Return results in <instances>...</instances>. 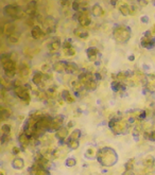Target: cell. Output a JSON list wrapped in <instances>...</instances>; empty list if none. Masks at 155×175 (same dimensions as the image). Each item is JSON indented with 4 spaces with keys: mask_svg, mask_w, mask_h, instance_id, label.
I'll list each match as a JSON object with an SVG mask.
<instances>
[{
    "mask_svg": "<svg viewBox=\"0 0 155 175\" xmlns=\"http://www.w3.org/2000/svg\"><path fill=\"white\" fill-rule=\"evenodd\" d=\"M96 158L101 166L106 168L115 166L117 164L118 159H119L117 152L110 147H104L102 149L98 150Z\"/></svg>",
    "mask_w": 155,
    "mask_h": 175,
    "instance_id": "6da1fadb",
    "label": "cell"
},
{
    "mask_svg": "<svg viewBox=\"0 0 155 175\" xmlns=\"http://www.w3.org/2000/svg\"><path fill=\"white\" fill-rule=\"evenodd\" d=\"M132 35V31L127 26H117L113 31V36L116 42L120 44H125L129 42Z\"/></svg>",
    "mask_w": 155,
    "mask_h": 175,
    "instance_id": "7a4b0ae2",
    "label": "cell"
},
{
    "mask_svg": "<svg viewBox=\"0 0 155 175\" xmlns=\"http://www.w3.org/2000/svg\"><path fill=\"white\" fill-rule=\"evenodd\" d=\"M108 127L112 130V132L115 135H121V134H125L128 132V130H129V123H128V121L113 118L108 122Z\"/></svg>",
    "mask_w": 155,
    "mask_h": 175,
    "instance_id": "3957f363",
    "label": "cell"
},
{
    "mask_svg": "<svg viewBox=\"0 0 155 175\" xmlns=\"http://www.w3.org/2000/svg\"><path fill=\"white\" fill-rule=\"evenodd\" d=\"M2 67H3L4 73H6V77H9V79H13L16 74V64L13 60H9L8 62L3 63L2 64Z\"/></svg>",
    "mask_w": 155,
    "mask_h": 175,
    "instance_id": "277c9868",
    "label": "cell"
},
{
    "mask_svg": "<svg viewBox=\"0 0 155 175\" xmlns=\"http://www.w3.org/2000/svg\"><path fill=\"white\" fill-rule=\"evenodd\" d=\"M20 8L16 4H8L4 6L3 13L6 17H11V18H17L19 17V13H20Z\"/></svg>",
    "mask_w": 155,
    "mask_h": 175,
    "instance_id": "5b68a950",
    "label": "cell"
},
{
    "mask_svg": "<svg viewBox=\"0 0 155 175\" xmlns=\"http://www.w3.org/2000/svg\"><path fill=\"white\" fill-rule=\"evenodd\" d=\"M14 91H15L16 96H17L20 100H23V102H26V103L30 102V99H31L30 94H29V90H27L25 87H23V85L20 87H15Z\"/></svg>",
    "mask_w": 155,
    "mask_h": 175,
    "instance_id": "8992f818",
    "label": "cell"
},
{
    "mask_svg": "<svg viewBox=\"0 0 155 175\" xmlns=\"http://www.w3.org/2000/svg\"><path fill=\"white\" fill-rule=\"evenodd\" d=\"M78 23H79L80 27L86 28V27H88L91 23V19L86 12H81V14L78 16Z\"/></svg>",
    "mask_w": 155,
    "mask_h": 175,
    "instance_id": "52a82bcc",
    "label": "cell"
},
{
    "mask_svg": "<svg viewBox=\"0 0 155 175\" xmlns=\"http://www.w3.org/2000/svg\"><path fill=\"white\" fill-rule=\"evenodd\" d=\"M66 66L67 62H65V60H57L52 65V69L55 72H57V73H66Z\"/></svg>",
    "mask_w": 155,
    "mask_h": 175,
    "instance_id": "ba28073f",
    "label": "cell"
},
{
    "mask_svg": "<svg viewBox=\"0 0 155 175\" xmlns=\"http://www.w3.org/2000/svg\"><path fill=\"white\" fill-rule=\"evenodd\" d=\"M99 53H100V51H99V49H97L96 47H89L88 49L86 50V55L87 57H88V60H90V62H95V60H97V57H98Z\"/></svg>",
    "mask_w": 155,
    "mask_h": 175,
    "instance_id": "9c48e42d",
    "label": "cell"
},
{
    "mask_svg": "<svg viewBox=\"0 0 155 175\" xmlns=\"http://www.w3.org/2000/svg\"><path fill=\"white\" fill-rule=\"evenodd\" d=\"M69 135V128L62 126L61 128L55 132V138H57L59 140H65L67 138V136Z\"/></svg>",
    "mask_w": 155,
    "mask_h": 175,
    "instance_id": "30bf717a",
    "label": "cell"
},
{
    "mask_svg": "<svg viewBox=\"0 0 155 175\" xmlns=\"http://www.w3.org/2000/svg\"><path fill=\"white\" fill-rule=\"evenodd\" d=\"M73 34L77 36V37L81 38V40H86V38H88V36H89L88 31H87L85 28H82V27L74 29Z\"/></svg>",
    "mask_w": 155,
    "mask_h": 175,
    "instance_id": "8fae6325",
    "label": "cell"
},
{
    "mask_svg": "<svg viewBox=\"0 0 155 175\" xmlns=\"http://www.w3.org/2000/svg\"><path fill=\"white\" fill-rule=\"evenodd\" d=\"M140 44L144 48H147V49H152V48L155 47V38L151 37V38H148V37H142L141 40H140Z\"/></svg>",
    "mask_w": 155,
    "mask_h": 175,
    "instance_id": "7c38bea8",
    "label": "cell"
},
{
    "mask_svg": "<svg viewBox=\"0 0 155 175\" xmlns=\"http://www.w3.org/2000/svg\"><path fill=\"white\" fill-rule=\"evenodd\" d=\"M30 138L26 135L25 133H21L20 135L18 136V142H19V145L21 147V150H26V148L29 145L30 143Z\"/></svg>",
    "mask_w": 155,
    "mask_h": 175,
    "instance_id": "4fadbf2b",
    "label": "cell"
},
{
    "mask_svg": "<svg viewBox=\"0 0 155 175\" xmlns=\"http://www.w3.org/2000/svg\"><path fill=\"white\" fill-rule=\"evenodd\" d=\"M12 167L15 170H23L25 168V160L21 157L16 156L15 158L12 160Z\"/></svg>",
    "mask_w": 155,
    "mask_h": 175,
    "instance_id": "5bb4252c",
    "label": "cell"
},
{
    "mask_svg": "<svg viewBox=\"0 0 155 175\" xmlns=\"http://www.w3.org/2000/svg\"><path fill=\"white\" fill-rule=\"evenodd\" d=\"M31 35L34 40H40L44 36V32L40 26H34L31 29Z\"/></svg>",
    "mask_w": 155,
    "mask_h": 175,
    "instance_id": "9a60e30c",
    "label": "cell"
},
{
    "mask_svg": "<svg viewBox=\"0 0 155 175\" xmlns=\"http://www.w3.org/2000/svg\"><path fill=\"white\" fill-rule=\"evenodd\" d=\"M44 74L40 73V72H35L34 74H33V77H32V82L33 84L36 85V86L40 87L44 85Z\"/></svg>",
    "mask_w": 155,
    "mask_h": 175,
    "instance_id": "2e32d148",
    "label": "cell"
},
{
    "mask_svg": "<svg viewBox=\"0 0 155 175\" xmlns=\"http://www.w3.org/2000/svg\"><path fill=\"white\" fill-rule=\"evenodd\" d=\"M90 13H91V15H93L94 17H100L103 14L102 6H101L99 3L94 4V6H91V9H90Z\"/></svg>",
    "mask_w": 155,
    "mask_h": 175,
    "instance_id": "e0dca14e",
    "label": "cell"
},
{
    "mask_svg": "<svg viewBox=\"0 0 155 175\" xmlns=\"http://www.w3.org/2000/svg\"><path fill=\"white\" fill-rule=\"evenodd\" d=\"M79 71V66L77 64L72 62H67V66H66V73L68 74H73L76 72Z\"/></svg>",
    "mask_w": 155,
    "mask_h": 175,
    "instance_id": "ac0fdd59",
    "label": "cell"
},
{
    "mask_svg": "<svg viewBox=\"0 0 155 175\" xmlns=\"http://www.w3.org/2000/svg\"><path fill=\"white\" fill-rule=\"evenodd\" d=\"M61 96H62L63 100H64L65 102H68V103H73V102L76 101V99L71 96L70 91L67 90V89H64V90L62 91V94H61Z\"/></svg>",
    "mask_w": 155,
    "mask_h": 175,
    "instance_id": "d6986e66",
    "label": "cell"
},
{
    "mask_svg": "<svg viewBox=\"0 0 155 175\" xmlns=\"http://www.w3.org/2000/svg\"><path fill=\"white\" fill-rule=\"evenodd\" d=\"M15 30H16V27L14 23H6V26H4V28H3V32L6 35H8V36H11V35H13L14 32H15Z\"/></svg>",
    "mask_w": 155,
    "mask_h": 175,
    "instance_id": "ffe728a7",
    "label": "cell"
},
{
    "mask_svg": "<svg viewBox=\"0 0 155 175\" xmlns=\"http://www.w3.org/2000/svg\"><path fill=\"white\" fill-rule=\"evenodd\" d=\"M18 72L20 74L21 77H28V74L30 73V68L28 67V65L23 63V64L19 66L18 68Z\"/></svg>",
    "mask_w": 155,
    "mask_h": 175,
    "instance_id": "44dd1931",
    "label": "cell"
},
{
    "mask_svg": "<svg viewBox=\"0 0 155 175\" xmlns=\"http://www.w3.org/2000/svg\"><path fill=\"white\" fill-rule=\"evenodd\" d=\"M97 86H98V83H97V81L94 79V80H90L88 83H86L85 85H84L83 88L87 91H94L97 89Z\"/></svg>",
    "mask_w": 155,
    "mask_h": 175,
    "instance_id": "7402d4cb",
    "label": "cell"
},
{
    "mask_svg": "<svg viewBox=\"0 0 155 175\" xmlns=\"http://www.w3.org/2000/svg\"><path fill=\"white\" fill-rule=\"evenodd\" d=\"M61 48H62V43H61L60 40H55L51 42V44L49 45V50L51 51V52H57V51H59Z\"/></svg>",
    "mask_w": 155,
    "mask_h": 175,
    "instance_id": "603a6c76",
    "label": "cell"
},
{
    "mask_svg": "<svg viewBox=\"0 0 155 175\" xmlns=\"http://www.w3.org/2000/svg\"><path fill=\"white\" fill-rule=\"evenodd\" d=\"M112 89L114 91H116V92H118V91H121V90H123V89H125V86L123 85L122 83H121L120 81H114L112 82Z\"/></svg>",
    "mask_w": 155,
    "mask_h": 175,
    "instance_id": "cb8c5ba5",
    "label": "cell"
},
{
    "mask_svg": "<svg viewBox=\"0 0 155 175\" xmlns=\"http://www.w3.org/2000/svg\"><path fill=\"white\" fill-rule=\"evenodd\" d=\"M34 175H51L49 169H46V168H40L35 165L34 168Z\"/></svg>",
    "mask_w": 155,
    "mask_h": 175,
    "instance_id": "d4e9b609",
    "label": "cell"
},
{
    "mask_svg": "<svg viewBox=\"0 0 155 175\" xmlns=\"http://www.w3.org/2000/svg\"><path fill=\"white\" fill-rule=\"evenodd\" d=\"M119 11H120L121 15H123V16H129V15H131L130 6H129V4H127V3L121 4V6H119Z\"/></svg>",
    "mask_w": 155,
    "mask_h": 175,
    "instance_id": "484cf974",
    "label": "cell"
},
{
    "mask_svg": "<svg viewBox=\"0 0 155 175\" xmlns=\"http://www.w3.org/2000/svg\"><path fill=\"white\" fill-rule=\"evenodd\" d=\"M154 164H155V158L153 156H151V155H148L146 158L144 159V165L148 168L153 167Z\"/></svg>",
    "mask_w": 155,
    "mask_h": 175,
    "instance_id": "4316f807",
    "label": "cell"
},
{
    "mask_svg": "<svg viewBox=\"0 0 155 175\" xmlns=\"http://www.w3.org/2000/svg\"><path fill=\"white\" fill-rule=\"evenodd\" d=\"M10 116H11V111H10L9 109L0 107V119H1V120H6Z\"/></svg>",
    "mask_w": 155,
    "mask_h": 175,
    "instance_id": "83f0119b",
    "label": "cell"
},
{
    "mask_svg": "<svg viewBox=\"0 0 155 175\" xmlns=\"http://www.w3.org/2000/svg\"><path fill=\"white\" fill-rule=\"evenodd\" d=\"M66 143L69 147L70 150H77V149H79V147H80L79 140H67Z\"/></svg>",
    "mask_w": 155,
    "mask_h": 175,
    "instance_id": "f1b7e54d",
    "label": "cell"
},
{
    "mask_svg": "<svg viewBox=\"0 0 155 175\" xmlns=\"http://www.w3.org/2000/svg\"><path fill=\"white\" fill-rule=\"evenodd\" d=\"M81 131L80 130H74L73 132L69 135V139L68 140H79L81 137Z\"/></svg>",
    "mask_w": 155,
    "mask_h": 175,
    "instance_id": "f546056e",
    "label": "cell"
},
{
    "mask_svg": "<svg viewBox=\"0 0 155 175\" xmlns=\"http://www.w3.org/2000/svg\"><path fill=\"white\" fill-rule=\"evenodd\" d=\"M86 157L87 158H95V157H97V152L96 150L94 149V148H88V149L86 150V153H85Z\"/></svg>",
    "mask_w": 155,
    "mask_h": 175,
    "instance_id": "4dcf8cb0",
    "label": "cell"
},
{
    "mask_svg": "<svg viewBox=\"0 0 155 175\" xmlns=\"http://www.w3.org/2000/svg\"><path fill=\"white\" fill-rule=\"evenodd\" d=\"M77 158H74V157H69V158H67L65 160V166L68 167V168H72L74 167L77 165Z\"/></svg>",
    "mask_w": 155,
    "mask_h": 175,
    "instance_id": "1f68e13d",
    "label": "cell"
},
{
    "mask_svg": "<svg viewBox=\"0 0 155 175\" xmlns=\"http://www.w3.org/2000/svg\"><path fill=\"white\" fill-rule=\"evenodd\" d=\"M71 86L76 91H79L83 88V86H82L81 82H80L79 80H73V81H71Z\"/></svg>",
    "mask_w": 155,
    "mask_h": 175,
    "instance_id": "d6a6232c",
    "label": "cell"
},
{
    "mask_svg": "<svg viewBox=\"0 0 155 175\" xmlns=\"http://www.w3.org/2000/svg\"><path fill=\"white\" fill-rule=\"evenodd\" d=\"M1 132L4 135H10V133H11V125L8 124V123L3 124L1 126Z\"/></svg>",
    "mask_w": 155,
    "mask_h": 175,
    "instance_id": "836d02e7",
    "label": "cell"
},
{
    "mask_svg": "<svg viewBox=\"0 0 155 175\" xmlns=\"http://www.w3.org/2000/svg\"><path fill=\"white\" fill-rule=\"evenodd\" d=\"M125 171H133V168H134V159H130L127 164L124 165Z\"/></svg>",
    "mask_w": 155,
    "mask_h": 175,
    "instance_id": "e575fe53",
    "label": "cell"
},
{
    "mask_svg": "<svg viewBox=\"0 0 155 175\" xmlns=\"http://www.w3.org/2000/svg\"><path fill=\"white\" fill-rule=\"evenodd\" d=\"M45 23L47 25L48 28H53V23H54V18L52 16H48L47 18L45 19Z\"/></svg>",
    "mask_w": 155,
    "mask_h": 175,
    "instance_id": "d590c367",
    "label": "cell"
},
{
    "mask_svg": "<svg viewBox=\"0 0 155 175\" xmlns=\"http://www.w3.org/2000/svg\"><path fill=\"white\" fill-rule=\"evenodd\" d=\"M62 48H63V50H64V51L71 49V48H72L71 42H70V40H65V42L62 44Z\"/></svg>",
    "mask_w": 155,
    "mask_h": 175,
    "instance_id": "8d00e7d4",
    "label": "cell"
},
{
    "mask_svg": "<svg viewBox=\"0 0 155 175\" xmlns=\"http://www.w3.org/2000/svg\"><path fill=\"white\" fill-rule=\"evenodd\" d=\"M65 52V55L66 56H73V55H76V49H74L73 47L71 48V49H69V50H66V51H64Z\"/></svg>",
    "mask_w": 155,
    "mask_h": 175,
    "instance_id": "74e56055",
    "label": "cell"
},
{
    "mask_svg": "<svg viewBox=\"0 0 155 175\" xmlns=\"http://www.w3.org/2000/svg\"><path fill=\"white\" fill-rule=\"evenodd\" d=\"M8 40H9V42L10 43H12V44H16L19 40V37L18 36H16V35H11V36H9L8 37Z\"/></svg>",
    "mask_w": 155,
    "mask_h": 175,
    "instance_id": "f35d334b",
    "label": "cell"
},
{
    "mask_svg": "<svg viewBox=\"0 0 155 175\" xmlns=\"http://www.w3.org/2000/svg\"><path fill=\"white\" fill-rule=\"evenodd\" d=\"M0 85H1L2 87H4V88H8L10 86L9 82L6 81V79H4V77H0Z\"/></svg>",
    "mask_w": 155,
    "mask_h": 175,
    "instance_id": "ab89813d",
    "label": "cell"
},
{
    "mask_svg": "<svg viewBox=\"0 0 155 175\" xmlns=\"http://www.w3.org/2000/svg\"><path fill=\"white\" fill-rule=\"evenodd\" d=\"M9 136L10 135H4V134H2V136L0 137V142H1L2 144H4L6 141H9Z\"/></svg>",
    "mask_w": 155,
    "mask_h": 175,
    "instance_id": "60d3db41",
    "label": "cell"
},
{
    "mask_svg": "<svg viewBox=\"0 0 155 175\" xmlns=\"http://www.w3.org/2000/svg\"><path fill=\"white\" fill-rule=\"evenodd\" d=\"M19 152H20V149H19L18 147H14L13 149H12V153H13V155H17Z\"/></svg>",
    "mask_w": 155,
    "mask_h": 175,
    "instance_id": "b9f144b4",
    "label": "cell"
},
{
    "mask_svg": "<svg viewBox=\"0 0 155 175\" xmlns=\"http://www.w3.org/2000/svg\"><path fill=\"white\" fill-rule=\"evenodd\" d=\"M149 139L152 140V141H155V131L149 134Z\"/></svg>",
    "mask_w": 155,
    "mask_h": 175,
    "instance_id": "7bdbcfd3",
    "label": "cell"
},
{
    "mask_svg": "<svg viewBox=\"0 0 155 175\" xmlns=\"http://www.w3.org/2000/svg\"><path fill=\"white\" fill-rule=\"evenodd\" d=\"M140 20H141V23H149V17H148V16H142L141 18H140Z\"/></svg>",
    "mask_w": 155,
    "mask_h": 175,
    "instance_id": "ee69618b",
    "label": "cell"
},
{
    "mask_svg": "<svg viewBox=\"0 0 155 175\" xmlns=\"http://www.w3.org/2000/svg\"><path fill=\"white\" fill-rule=\"evenodd\" d=\"M145 37L151 38L152 37V32H151V31H147V32L145 33Z\"/></svg>",
    "mask_w": 155,
    "mask_h": 175,
    "instance_id": "f6af8a7d",
    "label": "cell"
},
{
    "mask_svg": "<svg viewBox=\"0 0 155 175\" xmlns=\"http://www.w3.org/2000/svg\"><path fill=\"white\" fill-rule=\"evenodd\" d=\"M61 4H62V6H68L69 4H70V1H61Z\"/></svg>",
    "mask_w": 155,
    "mask_h": 175,
    "instance_id": "bcb514c9",
    "label": "cell"
},
{
    "mask_svg": "<svg viewBox=\"0 0 155 175\" xmlns=\"http://www.w3.org/2000/svg\"><path fill=\"white\" fill-rule=\"evenodd\" d=\"M122 175H134V173H133V171H125Z\"/></svg>",
    "mask_w": 155,
    "mask_h": 175,
    "instance_id": "7dc6e473",
    "label": "cell"
},
{
    "mask_svg": "<svg viewBox=\"0 0 155 175\" xmlns=\"http://www.w3.org/2000/svg\"><path fill=\"white\" fill-rule=\"evenodd\" d=\"M139 4L141 6H147V4H148V1H139Z\"/></svg>",
    "mask_w": 155,
    "mask_h": 175,
    "instance_id": "c3c4849f",
    "label": "cell"
},
{
    "mask_svg": "<svg viewBox=\"0 0 155 175\" xmlns=\"http://www.w3.org/2000/svg\"><path fill=\"white\" fill-rule=\"evenodd\" d=\"M134 58H135L134 55H131V56H129V60H134Z\"/></svg>",
    "mask_w": 155,
    "mask_h": 175,
    "instance_id": "681fc988",
    "label": "cell"
},
{
    "mask_svg": "<svg viewBox=\"0 0 155 175\" xmlns=\"http://www.w3.org/2000/svg\"><path fill=\"white\" fill-rule=\"evenodd\" d=\"M0 175H4V173H3V171H0Z\"/></svg>",
    "mask_w": 155,
    "mask_h": 175,
    "instance_id": "f907efd6",
    "label": "cell"
}]
</instances>
